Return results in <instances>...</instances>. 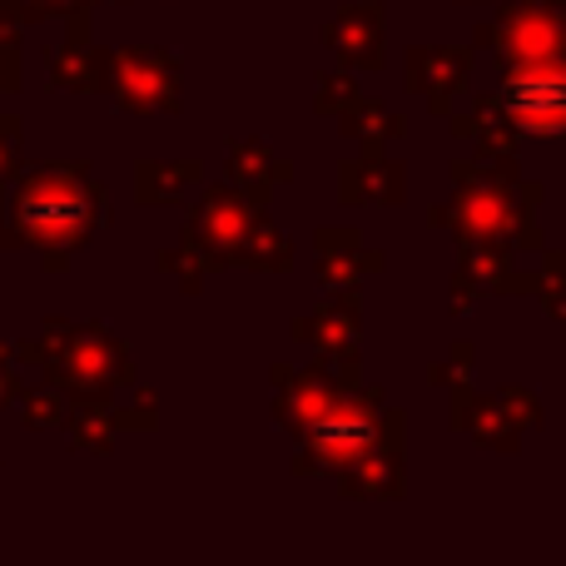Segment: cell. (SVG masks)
Instances as JSON below:
<instances>
[{
    "mask_svg": "<svg viewBox=\"0 0 566 566\" xmlns=\"http://www.w3.org/2000/svg\"><path fill=\"white\" fill-rule=\"evenodd\" d=\"M507 109L537 135L566 129V70H522L507 85Z\"/></svg>",
    "mask_w": 566,
    "mask_h": 566,
    "instance_id": "obj_1",
    "label": "cell"
}]
</instances>
